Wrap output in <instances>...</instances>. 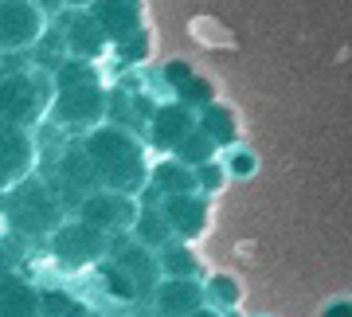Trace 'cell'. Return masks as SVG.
Returning a JSON list of instances; mask_svg holds the SVG:
<instances>
[{
	"label": "cell",
	"mask_w": 352,
	"mask_h": 317,
	"mask_svg": "<svg viewBox=\"0 0 352 317\" xmlns=\"http://www.w3.org/2000/svg\"><path fill=\"white\" fill-rule=\"evenodd\" d=\"M0 317H43V290L20 274H0Z\"/></svg>",
	"instance_id": "obj_17"
},
{
	"label": "cell",
	"mask_w": 352,
	"mask_h": 317,
	"mask_svg": "<svg viewBox=\"0 0 352 317\" xmlns=\"http://www.w3.org/2000/svg\"><path fill=\"white\" fill-rule=\"evenodd\" d=\"M55 75V102H51V118L71 133L87 138L90 129L106 126L110 114V94L98 83L90 59H63V63L51 71Z\"/></svg>",
	"instance_id": "obj_2"
},
{
	"label": "cell",
	"mask_w": 352,
	"mask_h": 317,
	"mask_svg": "<svg viewBox=\"0 0 352 317\" xmlns=\"http://www.w3.org/2000/svg\"><path fill=\"white\" fill-rule=\"evenodd\" d=\"M204 290H208V305L219 309V314H227L243 302V286L235 274H212V278H204Z\"/></svg>",
	"instance_id": "obj_23"
},
{
	"label": "cell",
	"mask_w": 352,
	"mask_h": 317,
	"mask_svg": "<svg viewBox=\"0 0 352 317\" xmlns=\"http://www.w3.org/2000/svg\"><path fill=\"white\" fill-rule=\"evenodd\" d=\"M55 102V75L47 71H8L0 75V122L32 129Z\"/></svg>",
	"instance_id": "obj_4"
},
{
	"label": "cell",
	"mask_w": 352,
	"mask_h": 317,
	"mask_svg": "<svg viewBox=\"0 0 352 317\" xmlns=\"http://www.w3.org/2000/svg\"><path fill=\"white\" fill-rule=\"evenodd\" d=\"M39 8H43V12H59V8H63L67 0H36Z\"/></svg>",
	"instance_id": "obj_30"
},
{
	"label": "cell",
	"mask_w": 352,
	"mask_h": 317,
	"mask_svg": "<svg viewBox=\"0 0 352 317\" xmlns=\"http://www.w3.org/2000/svg\"><path fill=\"white\" fill-rule=\"evenodd\" d=\"M164 87L176 94V102H184V106H192V110H204V106L215 102V87L208 83V78L196 75V67L184 63V59L164 63Z\"/></svg>",
	"instance_id": "obj_15"
},
{
	"label": "cell",
	"mask_w": 352,
	"mask_h": 317,
	"mask_svg": "<svg viewBox=\"0 0 352 317\" xmlns=\"http://www.w3.org/2000/svg\"><path fill=\"white\" fill-rule=\"evenodd\" d=\"M196 177H200L204 196H215V192L227 184V165L223 161H204V165H196Z\"/></svg>",
	"instance_id": "obj_27"
},
{
	"label": "cell",
	"mask_w": 352,
	"mask_h": 317,
	"mask_svg": "<svg viewBox=\"0 0 352 317\" xmlns=\"http://www.w3.org/2000/svg\"><path fill=\"white\" fill-rule=\"evenodd\" d=\"M51 188L59 192V200H63L67 208H78L87 196L102 192V180H98V173H94V161H90V153H87V145H82V138L71 141V145L59 153Z\"/></svg>",
	"instance_id": "obj_6"
},
{
	"label": "cell",
	"mask_w": 352,
	"mask_h": 317,
	"mask_svg": "<svg viewBox=\"0 0 352 317\" xmlns=\"http://www.w3.org/2000/svg\"><path fill=\"white\" fill-rule=\"evenodd\" d=\"M67 4H78V8H90V4H94V0H67Z\"/></svg>",
	"instance_id": "obj_32"
},
{
	"label": "cell",
	"mask_w": 352,
	"mask_h": 317,
	"mask_svg": "<svg viewBox=\"0 0 352 317\" xmlns=\"http://www.w3.org/2000/svg\"><path fill=\"white\" fill-rule=\"evenodd\" d=\"M263 317H270V314H263Z\"/></svg>",
	"instance_id": "obj_33"
},
{
	"label": "cell",
	"mask_w": 352,
	"mask_h": 317,
	"mask_svg": "<svg viewBox=\"0 0 352 317\" xmlns=\"http://www.w3.org/2000/svg\"><path fill=\"white\" fill-rule=\"evenodd\" d=\"M90 161H94V173H98L102 188L106 192H126V196H138V192L149 188V149L145 141L126 126H98L90 129L87 138Z\"/></svg>",
	"instance_id": "obj_1"
},
{
	"label": "cell",
	"mask_w": 352,
	"mask_h": 317,
	"mask_svg": "<svg viewBox=\"0 0 352 317\" xmlns=\"http://www.w3.org/2000/svg\"><path fill=\"white\" fill-rule=\"evenodd\" d=\"M157 259H161L164 278H200V274H204L196 251H192L184 239H173L164 251H157Z\"/></svg>",
	"instance_id": "obj_21"
},
{
	"label": "cell",
	"mask_w": 352,
	"mask_h": 317,
	"mask_svg": "<svg viewBox=\"0 0 352 317\" xmlns=\"http://www.w3.org/2000/svg\"><path fill=\"white\" fill-rule=\"evenodd\" d=\"M43 32H47V12L36 0H0V51L4 55L39 47Z\"/></svg>",
	"instance_id": "obj_7"
},
{
	"label": "cell",
	"mask_w": 352,
	"mask_h": 317,
	"mask_svg": "<svg viewBox=\"0 0 352 317\" xmlns=\"http://www.w3.org/2000/svg\"><path fill=\"white\" fill-rule=\"evenodd\" d=\"M0 55H4V51H0Z\"/></svg>",
	"instance_id": "obj_34"
},
{
	"label": "cell",
	"mask_w": 352,
	"mask_h": 317,
	"mask_svg": "<svg viewBox=\"0 0 352 317\" xmlns=\"http://www.w3.org/2000/svg\"><path fill=\"white\" fill-rule=\"evenodd\" d=\"M0 216L8 228L28 235V239H43L67 223V204L59 200V192H51L47 180L28 177L16 188L0 192Z\"/></svg>",
	"instance_id": "obj_3"
},
{
	"label": "cell",
	"mask_w": 352,
	"mask_h": 317,
	"mask_svg": "<svg viewBox=\"0 0 352 317\" xmlns=\"http://www.w3.org/2000/svg\"><path fill=\"white\" fill-rule=\"evenodd\" d=\"M192 317H223V314H219V309H212V305H204L200 314H192Z\"/></svg>",
	"instance_id": "obj_31"
},
{
	"label": "cell",
	"mask_w": 352,
	"mask_h": 317,
	"mask_svg": "<svg viewBox=\"0 0 352 317\" xmlns=\"http://www.w3.org/2000/svg\"><path fill=\"white\" fill-rule=\"evenodd\" d=\"M208 200L212 196H204V192H180V196H164L161 200V212H164L176 239L192 243L208 231V212H212Z\"/></svg>",
	"instance_id": "obj_12"
},
{
	"label": "cell",
	"mask_w": 352,
	"mask_h": 317,
	"mask_svg": "<svg viewBox=\"0 0 352 317\" xmlns=\"http://www.w3.org/2000/svg\"><path fill=\"white\" fill-rule=\"evenodd\" d=\"M227 177L235 180H247L258 173V157H254V149H247V145H231V153H227Z\"/></svg>",
	"instance_id": "obj_26"
},
{
	"label": "cell",
	"mask_w": 352,
	"mask_h": 317,
	"mask_svg": "<svg viewBox=\"0 0 352 317\" xmlns=\"http://www.w3.org/2000/svg\"><path fill=\"white\" fill-rule=\"evenodd\" d=\"M196 126H200V110H192L184 102H164V106H157L149 114V145L173 157L180 149V141L188 138Z\"/></svg>",
	"instance_id": "obj_11"
},
{
	"label": "cell",
	"mask_w": 352,
	"mask_h": 317,
	"mask_svg": "<svg viewBox=\"0 0 352 317\" xmlns=\"http://www.w3.org/2000/svg\"><path fill=\"white\" fill-rule=\"evenodd\" d=\"M149 188L164 200V196H180V192H200V177H196V168L192 165L168 157V161H157V165H153Z\"/></svg>",
	"instance_id": "obj_19"
},
{
	"label": "cell",
	"mask_w": 352,
	"mask_h": 317,
	"mask_svg": "<svg viewBox=\"0 0 352 317\" xmlns=\"http://www.w3.org/2000/svg\"><path fill=\"white\" fill-rule=\"evenodd\" d=\"M138 212H141L138 196H126V192H106V188L94 192V196H87V200L75 208L78 219H87V223L110 231V235H126V231H133Z\"/></svg>",
	"instance_id": "obj_9"
},
{
	"label": "cell",
	"mask_w": 352,
	"mask_h": 317,
	"mask_svg": "<svg viewBox=\"0 0 352 317\" xmlns=\"http://www.w3.org/2000/svg\"><path fill=\"white\" fill-rule=\"evenodd\" d=\"M321 317H352V302H333L321 309Z\"/></svg>",
	"instance_id": "obj_29"
},
{
	"label": "cell",
	"mask_w": 352,
	"mask_h": 317,
	"mask_svg": "<svg viewBox=\"0 0 352 317\" xmlns=\"http://www.w3.org/2000/svg\"><path fill=\"white\" fill-rule=\"evenodd\" d=\"M200 129L215 141V149L239 145V122H235V114H231L227 106H219V102H212V106L200 110Z\"/></svg>",
	"instance_id": "obj_20"
},
{
	"label": "cell",
	"mask_w": 352,
	"mask_h": 317,
	"mask_svg": "<svg viewBox=\"0 0 352 317\" xmlns=\"http://www.w3.org/2000/svg\"><path fill=\"white\" fill-rule=\"evenodd\" d=\"M208 305V290L200 278H164L153 294L157 317H192Z\"/></svg>",
	"instance_id": "obj_13"
},
{
	"label": "cell",
	"mask_w": 352,
	"mask_h": 317,
	"mask_svg": "<svg viewBox=\"0 0 352 317\" xmlns=\"http://www.w3.org/2000/svg\"><path fill=\"white\" fill-rule=\"evenodd\" d=\"M43 317H90L87 305L75 302L67 290H43Z\"/></svg>",
	"instance_id": "obj_25"
},
{
	"label": "cell",
	"mask_w": 352,
	"mask_h": 317,
	"mask_svg": "<svg viewBox=\"0 0 352 317\" xmlns=\"http://www.w3.org/2000/svg\"><path fill=\"white\" fill-rule=\"evenodd\" d=\"M138 243H145L149 251H164L168 243L176 239L173 235V228H168V219H164V212H161V196L149 188V196L141 200V212H138V219H133V231H129Z\"/></svg>",
	"instance_id": "obj_18"
},
{
	"label": "cell",
	"mask_w": 352,
	"mask_h": 317,
	"mask_svg": "<svg viewBox=\"0 0 352 317\" xmlns=\"http://www.w3.org/2000/svg\"><path fill=\"white\" fill-rule=\"evenodd\" d=\"M106 259H113V263L129 274V278L138 282L141 298H145V302H153L157 286L164 282V270H161L157 251H149V247H145V243H138L133 235H113L110 254H106Z\"/></svg>",
	"instance_id": "obj_8"
},
{
	"label": "cell",
	"mask_w": 352,
	"mask_h": 317,
	"mask_svg": "<svg viewBox=\"0 0 352 317\" xmlns=\"http://www.w3.org/2000/svg\"><path fill=\"white\" fill-rule=\"evenodd\" d=\"M110 243H113L110 231H102V228H94V223L75 216V219H67L55 235H47V251L59 267L82 270V267L102 263V259L110 254Z\"/></svg>",
	"instance_id": "obj_5"
},
{
	"label": "cell",
	"mask_w": 352,
	"mask_h": 317,
	"mask_svg": "<svg viewBox=\"0 0 352 317\" xmlns=\"http://www.w3.org/2000/svg\"><path fill=\"white\" fill-rule=\"evenodd\" d=\"M36 141L24 126H12V122H0V192L16 188L20 180L36 177Z\"/></svg>",
	"instance_id": "obj_10"
},
{
	"label": "cell",
	"mask_w": 352,
	"mask_h": 317,
	"mask_svg": "<svg viewBox=\"0 0 352 317\" xmlns=\"http://www.w3.org/2000/svg\"><path fill=\"white\" fill-rule=\"evenodd\" d=\"M149 51H153L149 32H138V36H129L126 43H118V59L133 67V63H141V59H149Z\"/></svg>",
	"instance_id": "obj_28"
},
{
	"label": "cell",
	"mask_w": 352,
	"mask_h": 317,
	"mask_svg": "<svg viewBox=\"0 0 352 317\" xmlns=\"http://www.w3.org/2000/svg\"><path fill=\"white\" fill-rule=\"evenodd\" d=\"M102 290L110 294V298H118V302L122 305H133V302H145V298H141V290H138V282L129 278L126 270L118 267V263H113V259H106V263H102Z\"/></svg>",
	"instance_id": "obj_22"
},
{
	"label": "cell",
	"mask_w": 352,
	"mask_h": 317,
	"mask_svg": "<svg viewBox=\"0 0 352 317\" xmlns=\"http://www.w3.org/2000/svg\"><path fill=\"white\" fill-rule=\"evenodd\" d=\"M63 43H67V51H71L75 59H98L102 51L110 47V36L102 32V24L94 20L90 8H78L63 28Z\"/></svg>",
	"instance_id": "obj_16"
},
{
	"label": "cell",
	"mask_w": 352,
	"mask_h": 317,
	"mask_svg": "<svg viewBox=\"0 0 352 317\" xmlns=\"http://www.w3.org/2000/svg\"><path fill=\"white\" fill-rule=\"evenodd\" d=\"M173 157H176V161H184V165L196 168V165H204V161H215V141L208 138V133H204L200 126H196V129L188 133V138L180 141V149H176Z\"/></svg>",
	"instance_id": "obj_24"
},
{
	"label": "cell",
	"mask_w": 352,
	"mask_h": 317,
	"mask_svg": "<svg viewBox=\"0 0 352 317\" xmlns=\"http://www.w3.org/2000/svg\"><path fill=\"white\" fill-rule=\"evenodd\" d=\"M90 12L102 24V32L110 36L113 47L126 43L129 36L145 32V8H141V0H94Z\"/></svg>",
	"instance_id": "obj_14"
}]
</instances>
